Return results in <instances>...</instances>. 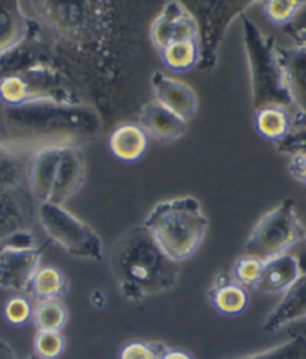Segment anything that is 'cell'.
<instances>
[{
	"mask_svg": "<svg viewBox=\"0 0 306 359\" xmlns=\"http://www.w3.org/2000/svg\"><path fill=\"white\" fill-rule=\"evenodd\" d=\"M60 152L62 146H46L34 155L29 164V185L32 194L35 196L39 203H48L51 197L60 160Z\"/></svg>",
	"mask_w": 306,
	"mask_h": 359,
	"instance_id": "obj_16",
	"label": "cell"
},
{
	"mask_svg": "<svg viewBox=\"0 0 306 359\" xmlns=\"http://www.w3.org/2000/svg\"><path fill=\"white\" fill-rule=\"evenodd\" d=\"M32 319H34L38 332H60L68 320V311L59 301H39Z\"/></svg>",
	"mask_w": 306,
	"mask_h": 359,
	"instance_id": "obj_26",
	"label": "cell"
},
{
	"mask_svg": "<svg viewBox=\"0 0 306 359\" xmlns=\"http://www.w3.org/2000/svg\"><path fill=\"white\" fill-rule=\"evenodd\" d=\"M296 123L290 110L282 107H265L256 110L254 126L260 135L265 139L278 143L293 131V125Z\"/></svg>",
	"mask_w": 306,
	"mask_h": 359,
	"instance_id": "obj_23",
	"label": "cell"
},
{
	"mask_svg": "<svg viewBox=\"0 0 306 359\" xmlns=\"http://www.w3.org/2000/svg\"><path fill=\"white\" fill-rule=\"evenodd\" d=\"M305 239H306V231H305Z\"/></svg>",
	"mask_w": 306,
	"mask_h": 359,
	"instance_id": "obj_43",
	"label": "cell"
},
{
	"mask_svg": "<svg viewBox=\"0 0 306 359\" xmlns=\"http://www.w3.org/2000/svg\"><path fill=\"white\" fill-rule=\"evenodd\" d=\"M302 276L296 256L281 255L265 262L261 280L257 290L267 294H278L287 292Z\"/></svg>",
	"mask_w": 306,
	"mask_h": 359,
	"instance_id": "obj_19",
	"label": "cell"
},
{
	"mask_svg": "<svg viewBox=\"0 0 306 359\" xmlns=\"http://www.w3.org/2000/svg\"><path fill=\"white\" fill-rule=\"evenodd\" d=\"M111 266L122 294L130 301L172 290L181 276L179 263L165 256L144 226L134 227L114 245Z\"/></svg>",
	"mask_w": 306,
	"mask_h": 359,
	"instance_id": "obj_1",
	"label": "cell"
},
{
	"mask_svg": "<svg viewBox=\"0 0 306 359\" xmlns=\"http://www.w3.org/2000/svg\"><path fill=\"white\" fill-rule=\"evenodd\" d=\"M278 53L294 109L306 125V47L278 46Z\"/></svg>",
	"mask_w": 306,
	"mask_h": 359,
	"instance_id": "obj_15",
	"label": "cell"
},
{
	"mask_svg": "<svg viewBox=\"0 0 306 359\" xmlns=\"http://www.w3.org/2000/svg\"><path fill=\"white\" fill-rule=\"evenodd\" d=\"M209 301L218 313L235 318L246 310L249 294L245 287L235 283L231 277H218L215 286L209 292Z\"/></svg>",
	"mask_w": 306,
	"mask_h": 359,
	"instance_id": "obj_22",
	"label": "cell"
},
{
	"mask_svg": "<svg viewBox=\"0 0 306 359\" xmlns=\"http://www.w3.org/2000/svg\"><path fill=\"white\" fill-rule=\"evenodd\" d=\"M17 188L0 189V251L35 247V236L29 230L26 210Z\"/></svg>",
	"mask_w": 306,
	"mask_h": 359,
	"instance_id": "obj_11",
	"label": "cell"
},
{
	"mask_svg": "<svg viewBox=\"0 0 306 359\" xmlns=\"http://www.w3.org/2000/svg\"><path fill=\"white\" fill-rule=\"evenodd\" d=\"M165 349L167 346L158 343L131 341L122 347L119 352V359H160Z\"/></svg>",
	"mask_w": 306,
	"mask_h": 359,
	"instance_id": "obj_32",
	"label": "cell"
},
{
	"mask_svg": "<svg viewBox=\"0 0 306 359\" xmlns=\"http://www.w3.org/2000/svg\"><path fill=\"white\" fill-rule=\"evenodd\" d=\"M158 53L168 69L179 72L194 69L202 63V46L198 39L176 41Z\"/></svg>",
	"mask_w": 306,
	"mask_h": 359,
	"instance_id": "obj_24",
	"label": "cell"
},
{
	"mask_svg": "<svg viewBox=\"0 0 306 359\" xmlns=\"http://www.w3.org/2000/svg\"><path fill=\"white\" fill-rule=\"evenodd\" d=\"M239 18L251 74L252 107L256 110L282 107L291 111L294 104L287 88L275 39L263 34L246 14H242Z\"/></svg>",
	"mask_w": 306,
	"mask_h": 359,
	"instance_id": "obj_4",
	"label": "cell"
},
{
	"mask_svg": "<svg viewBox=\"0 0 306 359\" xmlns=\"http://www.w3.org/2000/svg\"><path fill=\"white\" fill-rule=\"evenodd\" d=\"M149 146V135L135 123H123L110 135V151L122 161H139Z\"/></svg>",
	"mask_w": 306,
	"mask_h": 359,
	"instance_id": "obj_20",
	"label": "cell"
},
{
	"mask_svg": "<svg viewBox=\"0 0 306 359\" xmlns=\"http://www.w3.org/2000/svg\"><path fill=\"white\" fill-rule=\"evenodd\" d=\"M29 20L60 32L72 39H97L107 26V6L104 2H27ZM23 6V5H21Z\"/></svg>",
	"mask_w": 306,
	"mask_h": 359,
	"instance_id": "obj_5",
	"label": "cell"
},
{
	"mask_svg": "<svg viewBox=\"0 0 306 359\" xmlns=\"http://www.w3.org/2000/svg\"><path fill=\"white\" fill-rule=\"evenodd\" d=\"M68 280L55 266H39L29 286V293L39 301H57L68 290Z\"/></svg>",
	"mask_w": 306,
	"mask_h": 359,
	"instance_id": "obj_25",
	"label": "cell"
},
{
	"mask_svg": "<svg viewBox=\"0 0 306 359\" xmlns=\"http://www.w3.org/2000/svg\"><path fill=\"white\" fill-rule=\"evenodd\" d=\"M200 41L198 21L183 2H168L151 27V41L156 51L176 41Z\"/></svg>",
	"mask_w": 306,
	"mask_h": 359,
	"instance_id": "obj_10",
	"label": "cell"
},
{
	"mask_svg": "<svg viewBox=\"0 0 306 359\" xmlns=\"http://www.w3.org/2000/svg\"><path fill=\"white\" fill-rule=\"evenodd\" d=\"M263 268H265V262H261L257 257L252 256H242L239 257L233 268H231L230 277L235 283L240 284L242 287L248 289H257L258 283L261 280Z\"/></svg>",
	"mask_w": 306,
	"mask_h": 359,
	"instance_id": "obj_27",
	"label": "cell"
},
{
	"mask_svg": "<svg viewBox=\"0 0 306 359\" xmlns=\"http://www.w3.org/2000/svg\"><path fill=\"white\" fill-rule=\"evenodd\" d=\"M0 359H17L13 347L4 340H0Z\"/></svg>",
	"mask_w": 306,
	"mask_h": 359,
	"instance_id": "obj_39",
	"label": "cell"
},
{
	"mask_svg": "<svg viewBox=\"0 0 306 359\" xmlns=\"http://www.w3.org/2000/svg\"><path fill=\"white\" fill-rule=\"evenodd\" d=\"M30 29L21 2H2L0 0V55L23 41Z\"/></svg>",
	"mask_w": 306,
	"mask_h": 359,
	"instance_id": "obj_21",
	"label": "cell"
},
{
	"mask_svg": "<svg viewBox=\"0 0 306 359\" xmlns=\"http://www.w3.org/2000/svg\"><path fill=\"white\" fill-rule=\"evenodd\" d=\"M27 359H41V358H39V356H36V355L34 353V355H30Z\"/></svg>",
	"mask_w": 306,
	"mask_h": 359,
	"instance_id": "obj_42",
	"label": "cell"
},
{
	"mask_svg": "<svg viewBox=\"0 0 306 359\" xmlns=\"http://www.w3.org/2000/svg\"><path fill=\"white\" fill-rule=\"evenodd\" d=\"M5 119L11 139L15 135L27 139L86 142L99 133L101 119L93 109L83 104L36 101L17 107H5Z\"/></svg>",
	"mask_w": 306,
	"mask_h": 359,
	"instance_id": "obj_2",
	"label": "cell"
},
{
	"mask_svg": "<svg viewBox=\"0 0 306 359\" xmlns=\"http://www.w3.org/2000/svg\"><path fill=\"white\" fill-rule=\"evenodd\" d=\"M277 149L282 154H300L306 152V128L300 130H293L286 139L275 143Z\"/></svg>",
	"mask_w": 306,
	"mask_h": 359,
	"instance_id": "obj_35",
	"label": "cell"
},
{
	"mask_svg": "<svg viewBox=\"0 0 306 359\" xmlns=\"http://www.w3.org/2000/svg\"><path fill=\"white\" fill-rule=\"evenodd\" d=\"M302 236L305 230L296 212V203L286 198L258 221L246 241L245 252L246 256L267 262L286 255Z\"/></svg>",
	"mask_w": 306,
	"mask_h": 359,
	"instance_id": "obj_6",
	"label": "cell"
},
{
	"mask_svg": "<svg viewBox=\"0 0 306 359\" xmlns=\"http://www.w3.org/2000/svg\"><path fill=\"white\" fill-rule=\"evenodd\" d=\"M38 218L46 235L68 255L93 262L102 260L104 247L101 238L63 206L39 203Z\"/></svg>",
	"mask_w": 306,
	"mask_h": 359,
	"instance_id": "obj_8",
	"label": "cell"
},
{
	"mask_svg": "<svg viewBox=\"0 0 306 359\" xmlns=\"http://www.w3.org/2000/svg\"><path fill=\"white\" fill-rule=\"evenodd\" d=\"M105 302H107V299H105V294L102 292L97 290V292L92 293V304L95 305V307L101 309V307H104Z\"/></svg>",
	"mask_w": 306,
	"mask_h": 359,
	"instance_id": "obj_40",
	"label": "cell"
},
{
	"mask_svg": "<svg viewBox=\"0 0 306 359\" xmlns=\"http://www.w3.org/2000/svg\"><path fill=\"white\" fill-rule=\"evenodd\" d=\"M35 355L41 359H57L63 349H65V340L60 332L42 331L35 337Z\"/></svg>",
	"mask_w": 306,
	"mask_h": 359,
	"instance_id": "obj_31",
	"label": "cell"
},
{
	"mask_svg": "<svg viewBox=\"0 0 306 359\" xmlns=\"http://www.w3.org/2000/svg\"><path fill=\"white\" fill-rule=\"evenodd\" d=\"M236 359H306V337L296 335L273 349Z\"/></svg>",
	"mask_w": 306,
	"mask_h": 359,
	"instance_id": "obj_28",
	"label": "cell"
},
{
	"mask_svg": "<svg viewBox=\"0 0 306 359\" xmlns=\"http://www.w3.org/2000/svg\"><path fill=\"white\" fill-rule=\"evenodd\" d=\"M261 5L272 23L286 27L296 17L303 2L300 0H269V2H263Z\"/></svg>",
	"mask_w": 306,
	"mask_h": 359,
	"instance_id": "obj_29",
	"label": "cell"
},
{
	"mask_svg": "<svg viewBox=\"0 0 306 359\" xmlns=\"http://www.w3.org/2000/svg\"><path fill=\"white\" fill-rule=\"evenodd\" d=\"M11 140V135L5 119V105L0 102V144H6Z\"/></svg>",
	"mask_w": 306,
	"mask_h": 359,
	"instance_id": "obj_37",
	"label": "cell"
},
{
	"mask_svg": "<svg viewBox=\"0 0 306 359\" xmlns=\"http://www.w3.org/2000/svg\"><path fill=\"white\" fill-rule=\"evenodd\" d=\"M160 359H194L191 355L181 349H167L161 353Z\"/></svg>",
	"mask_w": 306,
	"mask_h": 359,
	"instance_id": "obj_38",
	"label": "cell"
},
{
	"mask_svg": "<svg viewBox=\"0 0 306 359\" xmlns=\"http://www.w3.org/2000/svg\"><path fill=\"white\" fill-rule=\"evenodd\" d=\"M140 126L147 135L161 142H174L188 131V122L162 107L155 100L147 102L140 113Z\"/></svg>",
	"mask_w": 306,
	"mask_h": 359,
	"instance_id": "obj_17",
	"label": "cell"
},
{
	"mask_svg": "<svg viewBox=\"0 0 306 359\" xmlns=\"http://www.w3.org/2000/svg\"><path fill=\"white\" fill-rule=\"evenodd\" d=\"M41 250L5 248L0 251V287L27 292L41 263Z\"/></svg>",
	"mask_w": 306,
	"mask_h": 359,
	"instance_id": "obj_12",
	"label": "cell"
},
{
	"mask_svg": "<svg viewBox=\"0 0 306 359\" xmlns=\"http://www.w3.org/2000/svg\"><path fill=\"white\" fill-rule=\"evenodd\" d=\"M4 313L6 320L13 325H23L34 316V310H32L30 302L23 297L11 298L5 304Z\"/></svg>",
	"mask_w": 306,
	"mask_h": 359,
	"instance_id": "obj_33",
	"label": "cell"
},
{
	"mask_svg": "<svg viewBox=\"0 0 306 359\" xmlns=\"http://www.w3.org/2000/svg\"><path fill=\"white\" fill-rule=\"evenodd\" d=\"M21 165L6 144H0V189L18 187Z\"/></svg>",
	"mask_w": 306,
	"mask_h": 359,
	"instance_id": "obj_30",
	"label": "cell"
},
{
	"mask_svg": "<svg viewBox=\"0 0 306 359\" xmlns=\"http://www.w3.org/2000/svg\"><path fill=\"white\" fill-rule=\"evenodd\" d=\"M84 181V161L81 154L72 146H62L57 173L48 203L63 206L78 193Z\"/></svg>",
	"mask_w": 306,
	"mask_h": 359,
	"instance_id": "obj_14",
	"label": "cell"
},
{
	"mask_svg": "<svg viewBox=\"0 0 306 359\" xmlns=\"http://www.w3.org/2000/svg\"><path fill=\"white\" fill-rule=\"evenodd\" d=\"M298 262H299V268H300L302 276H306V251L300 252V255L298 256Z\"/></svg>",
	"mask_w": 306,
	"mask_h": 359,
	"instance_id": "obj_41",
	"label": "cell"
},
{
	"mask_svg": "<svg viewBox=\"0 0 306 359\" xmlns=\"http://www.w3.org/2000/svg\"><path fill=\"white\" fill-rule=\"evenodd\" d=\"M288 172L296 181L306 184V152L291 155Z\"/></svg>",
	"mask_w": 306,
	"mask_h": 359,
	"instance_id": "obj_36",
	"label": "cell"
},
{
	"mask_svg": "<svg viewBox=\"0 0 306 359\" xmlns=\"http://www.w3.org/2000/svg\"><path fill=\"white\" fill-rule=\"evenodd\" d=\"M152 90L155 101L177 114L179 118L189 123L198 110V97L188 84L167 77L162 72L152 76Z\"/></svg>",
	"mask_w": 306,
	"mask_h": 359,
	"instance_id": "obj_13",
	"label": "cell"
},
{
	"mask_svg": "<svg viewBox=\"0 0 306 359\" xmlns=\"http://www.w3.org/2000/svg\"><path fill=\"white\" fill-rule=\"evenodd\" d=\"M143 226L168 259L181 263L202 247L209 221L197 198L179 197L158 203Z\"/></svg>",
	"mask_w": 306,
	"mask_h": 359,
	"instance_id": "obj_3",
	"label": "cell"
},
{
	"mask_svg": "<svg viewBox=\"0 0 306 359\" xmlns=\"http://www.w3.org/2000/svg\"><path fill=\"white\" fill-rule=\"evenodd\" d=\"M200 27L202 63L200 68L210 69L215 65L218 50L223 44L231 21L245 14L252 2H191L185 4Z\"/></svg>",
	"mask_w": 306,
	"mask_h": 359,
	"instance_id": "obj_9",
	"label": "cell"
},
{
	"mask_svg": "<svg viewBox=\"0 0 306 359\" xmlns=\"http://www.w3.org/2000/svg\"><path fill=\"white\" fill-rule=\"evenodd\" d=\"M36 101L81 104L59 79L57 71L44 60L0 80V102L5 107H17Z\"/></svg>",
	"mask_w": 306,
	"mask_h": 359,
	"instance_id": "obj_7",
	"label": "cell"
},
{
	"mask_svg": "<svg viewBox=\"0 0 306 359\" xmlns=\"http://www.w3.org/2000/svg\"><path fill=\"white\" fill-rule=\"evenodd\" d=\"M284 30L293 39L294 46L306 47V2H303L296 17L284 27Z\"/></svg>",
	"mask_w": 306,
	"mask_h": 359,
	"instance_id": "obj_34",
	"label": "cell"
},
{
	"mask_svg": "<svg viewBox=\"0 0 306 359\" xmlns=\"http://www.w3.org/2000/svg\"><path fill=\"white\" fill-rule=\"evenodd\" d=\"M306 318V276H300L293 286L284 292L282 299L265 319L261 330L277 332L293 322Z\"/></svg>",
	"mask_w": 306,
	"mask_h": 359,
	"instance_id": "obj_18",
	"label": "cell"
}]
</instances>
